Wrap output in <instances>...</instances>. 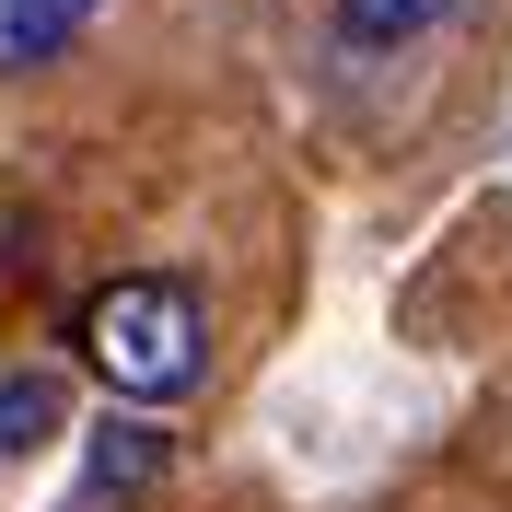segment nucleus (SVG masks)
Wrapping results in <instances>:
<instances>
[{
	"mask_svg": "<svg viewBox=\"0 0 512 512\" xmlns=\"http://www.w3.org/2000/svg\"><path fill=\"white\" fill-rule=\"evenodd\" d=\"M70 338H82V373H94L105 396H128V408H175V396L210 373V315H198V291L163 280V268L105 280Z\"/></svg>",
	"mask_w": 512,
	"mask_h": 512,
	"instance_id": "obj_1",
	"label": "nucleus"
},
{
	"mask_svg": "<svg viewBox=\"0 0 512 512\" xmlns=\"http://www.w3.org/2000/svg\"><path fill=\"white\" fill-rule=\"evenodd\" d=\"M163 466H175V431H152L140 408H128V419H94V431H82V489H70V501H82V512H117V501H140V489H163Z\"/></svg>",
	"mask_w": 512,
	"mask_h": 512,
	"instance_id": "obj_2",
	"label": "nucleus"
},
{
	"mask_svg": "<svg viewBox=\"0 0 512 512\" xmlns=\"http://www.w3.org/2000/svg\"><path fill=\"white\" fill-rule=\"evenodd\" d=\"M94 24H105V0H0V82H24V70H59Z\"/></svg>",
	"mask_w": 512,
	"mask_h": 512,
	"instance_id": "obj_3",
	"label": "nucleus"
},
{
	"mask_svg": "<svg viewBox=\"0 0 512 512\" xmlns=\"http://www.w3.org/2000/svg\"><path fill=\"white\" fill-rule=\"evenodd\" d=\"M443 12H454V0H326V24H338L350 59H408V47L443 35Z\"/></svg>",
	"mask_w": 512,
	"mask_h": 512,
	"instance_id": "obj_4",
	"label": "nucleus"
},
{
	"mask_svg": "<svg viewBox=\"0 0 512 512\" xmlns=\"http://www.w3.org/2000/svg\"><path fill=\"white\" fill-rule=\"evenodd\" d=\"M70 419V396H59V373H0V454H35L47 431Z\"/></svg>",
	"mask_w": 512,
	"mask_h": 512,
	"instance_id": "obj_5",
	"label": "nucleus"
}]
</instances>
